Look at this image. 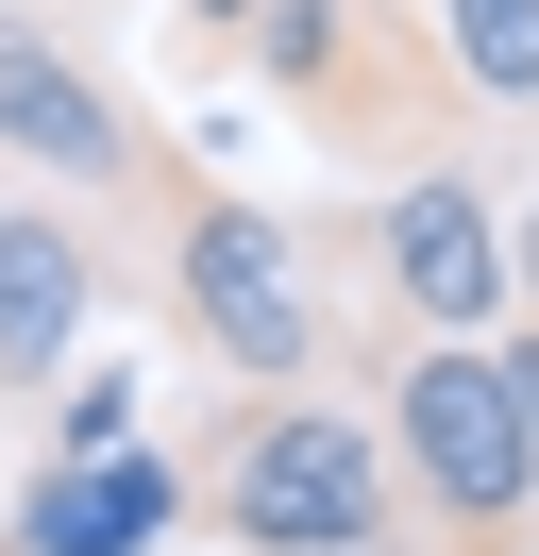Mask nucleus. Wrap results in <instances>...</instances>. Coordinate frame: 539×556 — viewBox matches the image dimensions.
<instances>
[{
    "mask_svg": "<svg viewBox=\"0 0 539 556\" xmlns=\"http://www.w3.org/2000/svg\"><path fill=\"white\" fill-rule=\"evenodd\" d=\"M337 253L371 270L388 338H489V320H505V203L472 186V152H438V169H388L354 219H337Z\"/></svg>",
    "mask_w": 539,
    "mask_h": 556,
    "instance_id": "nucleus-6",
    "label": "nucleus"
},
{
    "mask_svg": "<svg viewBox=\"0 0 539 556\" xmlns=\"http://www.w3.org/2000/svg\"><path fill=\"white\" fill-rule=\"evenodd\" d=\"M422 17H438V51H455V85H472V118H523L539 102V0H422Z\"/></svg>",
    "mask_w": 539,
    "mask_h": 556,
    "instance_id": "nucleus-9",
    "label": "nucleus"
},
{
    "mask_svg": "<svg viewBox=\"0 0 539 556\" xmlns=\"http://www.w3.org/2000/svg\"><path fill=\"white\" fill-rule=\"evenodd\" d=\"M505 320H539V203L505 219Z\"/></svg>",
    "mask_w": 539,
    "mask_h": 556,
    "instance_id": "nucleus-12",
    "label": "nucleus"
},
{
    "mask_svg": "<svg viewBox=\"0 0 539 556\" xmlns=\"http://www.w3.org/2000/svg\"><path fill=\"white\" fill-rule=\"evenodd\" d=\"M135 253H152V304H168V338H186L202 371H236V388H321V354H337L321 253H303L253 186H220L186 136H168L152 186H135Z\"/></svg>",
    "mask_w": 539,
    "mask_h": 556,
    "instance_id": "nucleus-1",
    "label": "nucleus"
},
{
    "mask_svg": "<svg viewBox=\"0 0 539 556\" xmlns=\"http://www.w3.org/2000/svg\"><path fill=\"white\" fill-rule=\"evenodd\" d=\"M152 540H186V455H168V439L34 455V472H17V522H0V556H152Z\"/></svg>",
    "mask_w": 539,
    "mask_h": 556,
    "instance_id": "nucleus-7",
    "label": "nucleus"
},
{
    "mask_svg": "<svg viewBox=\"0 0 539 556\" xmlns=\"http://www.w3.org/2000/svg\"><path fill=\"white\" fill-rule=\"evenodd\" d=\"M489 371H505V405H523V439H539V320H489Z\"/></svg>",
    "mask_w": 539,
    "mask_h": 556,
    "instance_id": "nucleus-11",
    "label": "nucleus"
},
{
    "mask_svg": "<svg viewBox=\"0 0 539 556\" xmlns=\"http://www.w3.org/2000/svg\"><path fill=\"white\" fill-rule=\"evenodd\" d=\"M85 320H101V237L34 186H0V405H34L85 354Z\"/></svg>",
    "mask_w": 539,
    "mask_h": 556,
    "instance_id": "nucleus-8",
    "label": "nucleus"
},
{
    "mask_svg": "<svg viewBox=\"0 0 539 556\" xmlns=\"http://www.w3.org/2000/svg\"><path fill=\"white\" fill-rule=\"evenodd\" d=\"M186 522L236 556H404V506H388V439L321 388H253L220 439L186 455Z\"/></svg>",
    "mask_w": 539,
    "mask_h": 556,
    "instance_id": "nucleus-4",
    "label": "nucleus"
},
{
    "mask_svg": "<svg viewBox=\"0 0 539 556\" xmlns=\"http://www.w3.org/2000/svg\"><path fill=\"white\" fill-rule=\"evenodd\" d=\"M236 17H253V0H186V35H236Z\"/></svg>",
    "mask_w": 539,
    "mask_h": 556,
    "instance_id": "nucleus-13",
    "label": "nucleus"
},
{
    "mask_svg": "<svg viewBox=\"0 0 539 556\" xmlns=\"http://www.w3.org/2000/svg\"><path fill=\"white\" fill-rule=\"evenodd\" d=\"M371 439H388L404 556H539V439L505 405L489 338H388L371 354Z\"/></svg>",
    "mask_w": 539,
    "mask_h": 556,
    "instance_id": "nucleus-2",
    "label": "nucleus"
},
{
    "mask_svg": "<svg viewBox=\"0 0 539 556\" xmlns=\"http://www.w3.org/2000/svg\"><path fill=\"white\" fill-rule=\"evenodd\" d=\"M135 405H152V371H85V388H67V421H51V455H118Z\"/></svg>",
    "mask_w": 539,
    "mask_h": 556,
    "instance_id": "nucleus-10",
    "label": "nucleus"
},
{
    "mask_svg": "<svg viewBox=\"0 0 539 556\" xmlns=\"http://www.w3.org/2000/svg\"><path fill=\"white\" fill-rule=\"evenodd\" d=\"M152 118L101 85V51L67 35L51 0H0V186H34V203H101L135 219V186H152Z\"/></svg>",
    "mask_w": 539,
    "mask_h": 556,
    "instance_id": "nucleus-5",
    "label": "nucleus"
},
{
    "mask_svg": "<svg viewBox=\"0 0 539 556\" xmlns=\"http://www.w3.org/2000/svg\"><path fill=\"white\" fill-rule=\"evenodd\" d=\"M236 51H253L270 102L321 152H354V169H438V152L472 136V85H455V51H438L422 0H253Z\"/></svg>",
    "mask_w": 539,
    "mask_h": 556,
    "instance_id": "nucleus-3",
    "label": "nucleus"
}]
</instances>
